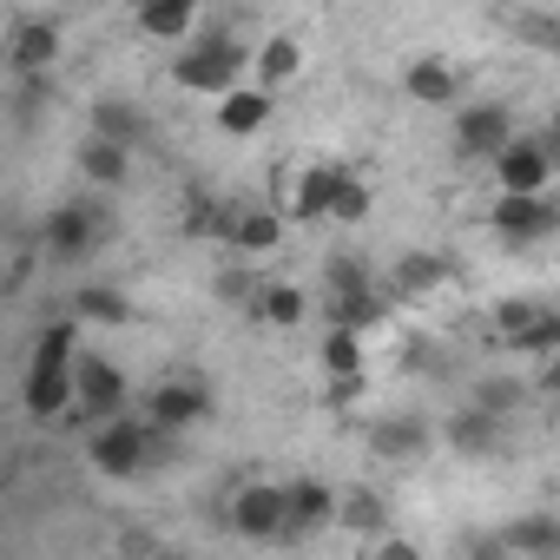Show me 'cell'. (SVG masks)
<instances>
[{
    "label": "cell",
    "mask_w": 560,
    "mask_h": 560,
    "mask_svg": "<svg viewBox=\"0 0 560 560\" xmlns=\"http://www.w3.org/2000/svg\"><path fill=\"white\" fill-rule=\"evenodd\" d=\"M244 67H250V54L231 40V34H205L198 47H185L178 54V86H191V93H231V86H244Z\"/></svg>",
    "instance_id": "6da1fadb"
},
{
    "label": "cell",
    "mask_w": 560,
    "mask_h": 560,
    "mask_svg": "<svg viewBox=\"0 0 560 560\" xmlns=\"http://www.w3.org/2000/svg\"><path fill=\"white\" fill-rule=\"evenodd\" d=\"M86 455H93V468H100V475L132 481V475H145V468H152V429H145L139 416H113V422H100V429H93Z\"/></svg>",
    "instance_id": "7a4b0ae2"
},
{
    "label": "cell",
    "mask_w": 560,
    "mask_h": 560,
    "mask_svg": "<svg viewBox=\"0 0 560 560\" xmlns=\"http://www.w3.org/2000/svg\"><path fill=\"white\" fill-rule=\"evenodd\" d=\"M494 178H501V198H547L553 185V152L540 139H508L494 152Z\"/></svg>",
    "instance_id": "3957f363"
},
{
    "label": "cell",
    "mask_w": 560,
    "mask_h": 560,
    "mask_svg": "<svg viewBox=\"0 0 560 560\" xmlns=\"http://www.w3.org/2000/svg\"><path fill=\"white\" fill-rule=\"evenodd\" d=\"M73 409L86 422H113L126 409V376L106 363V357H80L73 363Z\"/></svg>",
    "instance_id": "277c9868"
},
{
    "label": "cell",
    "mask_w": 560,
    "mask_h": 560,
    "mask_svg": "<svg viewBox=\"0 0 560 560\" xmlns=\"http://www.w3.org/2000/svg\"><path fill=\"white\" fill-rule=\"evenodd\" d=\"M231 534L277 540V534H284V488H277V481H244L231 494Z\"/></svg>",
    "instance_id": "5b68a950"
},
{
    "label": "cell",
    "mask_w": 560,
    "mask_h": 560,
    "mask_svg": "<svg viewBox=\"0 0 560 560\" xmlns=\"http://www.w3.org/2000/svg\"><path fill=\"white\" fill-rule=\"evenodd\" d=\"M205 416H211V396H205V383H191V376H172V383H159V389L145 396V422L165 429V435H185V429L205 422Z\"/></svg>",
    "instance_id": "8992f818"
},
{
    "label": "cell",
    "mask_w": 560,
    "mask_h": 560,
    "mask_svg": "<svg viewBox=\"0 0 560 560\" xmlns=\"http://www.w3.org/2000/svg\"><path fill=\"white\" fill-rule=\"evenodd\" d=\"M343 172H350V165H337V159H317V165L291 172V198H284V218H298V224H311V218H330V198H337Z\"/></svg>",
    "instance_id": "52a82bcc"
},
{
    "label": "cell",
    "mask_w": 560,
    "mask_h": 560,
    "mask_svg": "<svg viewBox=\"0 0 560 560\" xmlns=\"http://www.w3.org/2000/svg\"><path fill=\"white\" fill-rule=\"evenodd\" d=\"M508 139H514L508 106H455V152H468V159H494Z\"/></svg>",
    "instance_id": "ba28073f"
},
{
    "label": "cell",
    "mask_w": 560,
    "mask_h": 560,
    "mask_svg": "<svg viewBox=\"0 0 560 560\" xmlns=\"http://www.w3.org/2000/svg\"><path fill=\"white\" fill-rule=\"evenodd\" d=\"M330 521H337V494L324 481H298V488H284V534H277V540L324 534Z\"/></svg>",
    "instance_id": "9c48e42d"
},
{
    "label": "cell",
    "mask_w": 560,
    "mask_h": 560,
    "mask_svg": "<svg viewBox=\"0 0 560 560\" xmlns=\"http://www.w3.org/2000/svg\"><path fill=\"white\" fill-rule=\"evenodd\" d=\"M100 237H106V211H100V205H86V198L60 205V211H54V224H47V244H54L60 257H86Z\"/></svg>",
    "instance_id": "30bf717a"
},
{
    "label": "cell",
    "mask_w": 560,
    "mask_h": 560,
    "mask_svg": "<svg viewBox=\"0 0 560 560\" xmlns=\"http://www.w3.org/2000/svg\"><path fill=\"white\" fill-rule=\"evenodd\" d=\"M218 237L257 257V250H277V237H284V218H277V211H218Z\"/></svg>",
    "instance_id": "8fae6325"
},
{
    "label": "cell",
    "mask_w": 560,
    "mask_h": 560,
    "mask_svg": "<svg viewBox=\"0 0 560 560\" xmlns=\"http://www.w3.org/2000/svg\"><path fill=\"white\" fill-rule=\"evenodd\" d=\"M402 86H409L416 106H455V100H462V73H455L448 60H435V54H422V60L402 73Z\"/></svg>",
    "instance_id": "7c38bea8"
},
{
    "label": "cell",
    "mask_w": 560,
    "mask_h": 560,
    "mask_svg": "<svg viewBox=\"0 0 560 560\" xmlns=\"http://www.w3.org/2000/svg\"><path fill=\"white\" fill-rule=\"evenodd\" d=\"M494 231H501L508 244L547 237V231H553V205H547V198H501V205H494Z\"/></svg>",
    "instance_id": "4fadbf2b"
},
{
    "label": "cell",
    "mask_w": 560,
    "mask_h": 560,
    "mask_svg": "<svg viewBox=\"0 0 560 560\" xmlns=\"http://www.w3.org/2000/svg\"><path fill=\"white\" fill-rule=\"evenodd\" d=\"M442 284H448V257H435V250H409V257L396 264V277H389L396 298H429V291H442Z\"/></svg>",
    "instance_id": "5bb4252c"
},
{
    "label": "cell",
    "mask_w": 560,
    "mask_h": 560,
    "mask_svg": "<svg viewBox=\"0 0 560 560\" xmlns=\"http://www.w3.org/2000/svg\"><path fill=\"white\" fill-rule=\"evenodd\" d=\"M494 534H501L508 553H534V560H553V547H560L553 514H521V521H508V527H494Z\"/></svg>",
    "instance_id": "9a60e30c"
},
{
    "label": "cell",
    "mask_w": 560,
    "mask_h": 560,
    "mask_svg": "<svg viewBox=\"0 0 560 560\" xmlns=\"http://www.w3.org/2000/svg\"><path fill=\"white\" fill-rule=\"evenodd\" d=\"M337 521H343L350 534L376 540V534L389 527V501H383L376 488H350V494H337Z\"/></svg>",
    "instance_id": "2e32d148"
},
{
    "label": "cell",
    "mask_w": 560,
    "mask_h": 560,
    "mask_svg": "<svg viewBox=\"0 0 560 560\" xmlns=\"http://www.w3.org/2000/svg\"><path fill=\"white\" fill-rule=\"evenodd\" d=\"M370 448H376L383 462H416V455L429 448V429H422L416 416H396V422H376V435H370Z\"/></svg>",
    "instance_id": "e0dca14e"
},
{
    "label": "cell",
    "mask_w": 560,
    "mask_h": 560,
    "mask_svg": "<svg viewBox=\"0 0 560 560\" xmlns=\"http://www.w3.org/2000/svg\"><path fill=\"white\" fill-rule=\"evenodd\" d=\"M264 119H270V93L264 86H231L224 106H218V126L224 132H257Z\"/></svg>",
    "instance_id": "ac0fdd59"
},
{
    "label": "cell",
    "mask_w": 560,
    "mask_h": 560,
    "mask_svg": "<svg viewBox=\"0 0 560 560\" xmlns=\"http://www.w3.org/2000/svg\"><path fill=\"white\" fill-rule=\"evenodd\" d=\"M93 139H106V145H126V152H132V145L145 139V119H139L126 100H100V106H93Z\"/></svg>",
    "instance_id": "d6986e66"
},
{
    "label": "cell",
    "mask_w": 560,
    "mask_h": 560,
    "mask_svg": "<svg viewBox=\"0 0 560 560\" xmlns=\"http://www.w3.org/2000/svg\"><path fill=\"white\" fill-rule=\"evenodd\" d=\"M73 363H80V330L73 324H47L40 343H34V370L40 376H67Z\"/></svg>",
    "instance_id": "ffe728a7"
},
{
    "label": "cell",
    "mask_w": 560,
    "mask_h": 560,
    "mask_svg": "<svg viewBox=\"0 0 560 560\" xmlns=\"http://www.w3.org/2000/svg\"><path fill=\"white\" fill-rule=\"evenodd\" d=\"M139 34H145V40H191V34H198V8H191V0L145 8V14H139Z\"/></svg>",
    "instance_id": "44dd1931"
},
{
    "label": "cell",
    "mask_w": 560,
    "mask_h": 560,
    "mask_svg": "<svg viewBox=\"0 0 560 560\" xmlns=\"http://www.w3.org/2000/svg\"><path fill=\"white\" fill-rule=\"evenodd\" d=\"M54 47H60V27H54V21H21V27H14V67H21V73L47 67Z\"/></svg>",
    "instance_id": "7402d4cb"
},
{
    "label": "cell",
    "mask_w": 560,
    "mask_h": 560,
    "mask_svg": "<svg viewBox=\"0 0 560 560\" xmlns=\"http://www.w3.org/2000/svg\"><path fill=\"white\" fill-rule=\"evenodd\" d=\"M27 409H34L40 422L67 416V409H73V370H67V376H40V370H27Z\"/></svg>",
    "instance_id": "603a6c76"
},
{
    "label": "cell",
    "mask_w": 560,
    "mask_h": 560,
    "mask_svg": "<svg viewBox=\"0 0 560 560\" xmlns=\"http://www.w3.org/2000/svg\"><path fill=\"white\" fill-rule=\"evenodd\" d=\"M448 442H455L462 455H494V448H501V422H488L481 409H462V416L448 422Z\"/></svg>",
    "instance_id": "cb8c5ba5"
},
{
    "label": "cell",
    "mask_w": 560,
    "mask_h": 560,
    "mask_svg": "<svg viewBox=\"0 0 560 560\" xmlns=\"http://www.w3.org/2000/svg\"><path fill=\"white\" fill-rule=\"evenodd\" d=\"M250 311H257L264 324H304V311H311V304H304V291H298V284H270V291H257V298H250Z\"/></svg>",
    "instance_id": "d4e9b609"
},
{
    "label": "cell",
    "mask_w": 560,
    "mask_h": 560,
    "mask_svg": "<svg viewBox=\"0 0 560 560\" xmlns=\"http://www.w3.org/2000/svg\"><path fill=\"white\" fill-rule=\"evenodd\" d=\"M324 370H330L343 389H357V376H363V343H357L350 330H330V337H324Z\"/></svg>",
    "instance_id": "484cf974"
},
{
    "label": "cell",
    "mask_w": 560,
    "mask_h": 560,
    "mask_svg": "<svg viewBox=\"0 0 560 560\" xmlns=\"http://www.w3.org/2000/svg\"><path fill=\"white\" fill-rule=\"evenodd\" d=\"M126 145H106V139H86V152H80V165H86V178L93 185H119L126 178Z\"/></svg>",
    "instance_id": "4316f807"
},
{
    "label": "cell",
    "mask_w": 560,
    "mask_h": 560,
    "mask_svg": "<svg viewBox=\"0 0 560 560\" xmlns=\"http://www.w3.org/2000/svg\"><path fill=\"white\" fill-rule=\"evenodd\" d=\"M80 317H93V324H126V317H132V304H126V291L86 284V291H80Z\"/></svg>",
    "instance_id": "83f0119b"
},
{
    "label": "cell",
    "mask_w": 560,
    "mask_h": 560,
    "mask_svg": "<svg viewBox=\"0 0 560 560\" xmlns=\"http://www.w3.org/2000/svg\"><path fill=\"white\" fill-rule=\"evenodd\" d=\"M304 67V54H298V40H270L264 54H257V73H264V93L277 86V80H291Z\"/></svg>",
    "instance_id": "f1b7e54d"
},
{
    "label": "cell",
    "mask_w": 560,
    "mask_h": 560,
    "mask_svg": "<svg viewBox=\"0 0 560 560\" xmlns=\"http://www.w3.org/2000/svg\"><path fill=\"white\" fill-rule=\"evenodd\" d=\"M330 291H337V304L376 291V284H370V270H363V257H337V264H330Z\"/></svg>",
    "instance_id": "f546056e"
},
{
    "label": "cell",
    "mask_w": 560,
    "mask_h": 560,
    "mask_svg": "<svg viewBox=\"0 0 560 560\" xmlns=\"http://www.w3.org/2000/svg\"><path fill=\"white\" fill-rule=\"evenodd\" d=\"M330 218H343V224H357V218H370V185L343 172V185H337V198H330Z\"/></svg>",
    "instance_id": "4dcf8cb0"
},
{
    "label": "cell",
    "mask_w": 560,
    "mask_h": 560,
    "mask_svg": "<svg viewBox=\"0 0 560 560\" xmlns=\"http://www.w3.org/2000/svg\"><path fill=\"white\" fill-rule=\"evenodd\" d=\"M514 402H521V383H514V376H494V383H481V402H475V409H481L488 422H508Z\"/></svg>",
    "instance_id": "1f68e13d"
},
{
    "label": "cell",
    "mask_w": 560,
    "mask_h": 560,
    "mask_svg": "<svg viewBox=\"0 0 560 560\" xmlns=\"http://www.w3.org/2000/svg\"><path fill=\"white\" fill-rule=\"evenodd\" d=\"M540 317H547V304H527V298H514V304H501V337H508V343H521V337H527Z\"/></svg>",
    "instance_id": "d6a6232c"
},
{
    "label": "cell",
    "mask_w": 560,
    "mask_h": 560,
    "mask_svg": "<svg viewBox=\"0 0 560 560\" xmlns=\"http://www.w3.org/2000/svg\"><path fill=\"white\" fill-rule=\"evenodd\" d=\"M119 560H159V540L132 527V534H119Z\"/></svg>",
    "instance_id": "836d02e7"
},
{
    "label": "cell",
    "mask_w": 560,
    "mask_h": 560,
    "mask_svg": "<svg viewBox=\"0 0 560 560\" xmlns=\"http://www.w3.org/2000/svg\"><path fill=\"white\" fill-rule=\"evenodd\" d=\"M468 560H514V553L501 547V534H475L468 540Z\"/></svg>",
    "instance_id": "e575fe53"
},
{
    "label": "cell",
    "mask_w": 560,
    "mask_h": 560,
    "mask_svg": "<svg viewBox=\"0 0 560 560\" xmlns=\"http://www.w3.org/2000/svg\"><path fill=\"white\" fill-rule=\"evenodd\" d=\"M376 560H422V547H409V540H396V534H389V540L376 547Z\"/></svg>",
    "instance_id": "d590c367"
},
{
    "label": "cell",
    "mask_w": 560,
    "mask_h": 560,
    "mask_svg": "<svg viewBox=\"0 0 560 560\" xmlns=\"http://www.w3.org/2000/svg\"><path fill=\"white\" fill-rule=\"evenodd\" d=\"M218 291L237 304V298H250V277H244V270H224V284H218Z\"/></svg>",
    "instance_id": "8d00e7d4"
},
{
    "label": "cell",
    "mask_w": 560,
    "mask_h": 560,
    "mask_svg": "<svg viewBox=\"0 0 560 560\" xmlns=\"http://www.w3.org/2000/svg\"><path fill=\"white\" fill-rule=\"evenodd\" d=\"M159 560H185V553H165V547H159Z\"/></svg>",
    "instance_id": "74e56055"
}]
</instances>
